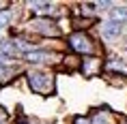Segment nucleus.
I'll list each match as a JSON object with an SVG mask.
<instances>
[{"label": "nucleus", "instance_id": "obj_16", "mask_svg": "<svg viewBox=\"0 0 127 124\" xmlns=\"http://www.w3.org/2000/svg\"><path fill=\"white\" fill-rule=\"evenodd\" d=\"M17 124H28V122H24V120H20V122H17Z\"/></svg>", "mask_w": 127, "mask_h": 124}, {"label": "nucleus", "instance_id": "obj_12", "mask_svg": "<svg viewBox=\"0 0 127 124\" xmlns=\"http://www.w3.org/2000/svg\"><path fill=\"white\" fill-rule=\"evenodd\" d=\"M75 28H88V24H93V19H73Z\"/></svg>", "mask_w": 127, "mask_h": 124}, {"label": "nucleus", "instance_id": "obj_7", "mask_svg": "<svg viewBox=\"0 0 127 124\" xmlns=\"http://www.w3.org/2000/svg\"><path fill=\"white\" fill-rule=\"evenodd\" d=\"M28 7H30V11H34V13H52L54 4L52 2H28Z\"/></svg>", "mask_w": 127, "mask_h": 124}, {"label": "nucleus", "instance_id": "obj_5", "mask_svg": "<svg viewBox=\"0 0 127 124\" xmlns=\"http://www.w3.org/2000/svg\"><path fill=\"white\" fill-rule=\"evenodd\" d=\"M101 58H95V56H91V58H84L80 62V71L82 75H86V77H95V75H99L101 73Z\"/></svg>", "mask_w": 127, "mask_h": 124}, {"label": "nucleus", "instance_id": "obj_15", "mask_svg": "<svg viewBox=\"0 0 127 124\" xmlns=\"http://www.w3.org/2000/svg\"><path fill=\"white\" fill-rule=\"evenodd\" d=\"M4 7H9V2H0V13H4V11H7Z\"/></svg>", "mask_w": 127, "mask_h": 124}, {"label": "nucleus", "instance_id": "obj_14", "mask_svg": "<svg viewBox=\"0 0 127 124\" xmlns=\"http://www.w3.org/2000/svg\"><path fill=\"white\" fill-rule=\"evenodd\" d=\"M7 60H11V58H9V56H4V53H0V66L4 64V62H7Z\"/></svg>", "mask_w": 127, "mask_h": 124}, {"label": "nucleus", "instance_id": "obj_6", "mask_svg": "<svg viewBox=\"0 0 127 124\" xmlns=\"http://www.w3.org/2000/svg\"><path fill=\"white\" fill-rule=\"evenodd\" d=\"M54 56L50 52H39V49H34V52H30L26 56V60L28 62H34V64H39V62H50Z\"/></svg>", "mask_w": 127, "mask_h": 124}, {"label": "nucleus", "instance_id": "obj_1", "mask_svg": "<svg viewBox=\"0 0 127 124\" xmlns=\"http://www.w3.org/2000/svg\"><path fill=\"white\" fill-rule=\"evenodd\" d=\"M26 81H28V88L37 94H52L54 92V77L50 73H43V71H28L26 73Z\"/></svg>", "mask_w": 127, "mask_h": 124}, {"label": "nucleus", "instance_id": "obj_3", "mask_svg": "<svg viewBox=\"0 0 127 124\" xmlns=\"http://www.w3.org/2000/svg\"><path fill=\"white\" fill-rule=\"evenodd\" d=\"M30 30L43 34V36H58V34H60L56 21L47 19V17H37V19H32V21H30Z\"/></svg>", "mask_w": 127, "mask_h": 124}, {"label": "nucleus", "instance_id": "obj_8", "mask_svg": "<svg viewBox=\"0 0 127 124\" xmlns=\"http://www.w3.org/2000/svg\"><path fill=\"white\" fill-rule=\"evenodd\" d=\"M110 19L125 24V21H127V7H114L112 11H110Z\"/></svg>", "mask_w": 127, "mask_h": 124}, {"label": "nucleus", "instance_id": "obj_17", "mask_svg": "<svg viewBox=\"0 0 127 124\" xmlns=\"http://www.w3.org/2000/svg\"><path fill=\"white\" fill-rule=\"evenodd\" d=\"M121 124H127V120H123V122H121Z\"/></svg>", "mask_w": 127, "mask_h": 124}, {"label": "nucleus", "instance_id": "obj_9", "mask_svg": "<svg viewBox=\"0 0 127 124\" xmlns=\"http://www.w3.org/2000/svg\"><path fill=\"white\" fill-rule=\"evenodd\" d=\"M91 122L93 124H110V118H108V113H103V111H97Z\"/></svg>", "mask_w": 127, "mask_h": 124}, {"label": "nucleus", "instance_id": "obj_4", "mask_svg": "<svg viewBox=\"0 0 127 124\" xmlns=\"http://www.w3.org/2000/svg\"><path fill=\"white\" fill-rule=\"evenodd\" d=\"M121 34H123V24L121 21L108 19V21L101 24V36L106 41H114V39H119Z\"/></svg>", "mask_w": 127, "mask_h": 124}, {"label": "nucleus", "instance_id": "obj_2", "mask_svg": "<svg viewBox=\"0 0 127 124\" xmlns=\"http://www.w3.org/2000/svg\"><path fill=\"white\" fill-rule=\"evenodd\" d=\"M67 45L73 49L75 53H91L95 49L93 45V39L88 36L86 32H73V34H69V39H67Z\"/></svg>", "mask_w": 127, "mask_h": 124}, {"label": "nucleus", "instance_id": "obj_13", "mask_svg": "<svg viewBox=\"0 0 127 124\" xmlns=\"http://www.w3.org/2000/svg\"><path fill=\"white\" fill-rule=\"evenodd\" d=\"M73 124H93L88 118H84V116H75L73 118Z\"/></svg>", "mask_w": 127, "mask_h": 124}, {"label": "nucleus", "instance_id": "obj_10", "mask_svg": "<svg viewBox=\"0 0 127 124\" xmlns=\"http://www.w3.org/2000/svg\"><path fill=\"white\" fill-rule=\"evenodd\" d=\"M9 21H11V11H4V13H0V30H4L9 26Z\"/></svg>", "mask_w": 127, "mask_h": 124}, {"label": "nucleus", "instance_id": "obj_18", "mask_svg": "<svg viewBox=\"0 0 127 124\" xmlns=\"http://www.w3.org/2000/svg\"><path fill=\"white\" fill-rule=\"evenodd\" d=\"M0 124H2V120H0Z\"/></svg>", "mask_w": 127, "mask_h": 124}, {"label": "nucleus", "instance_id": "obj_11", "mask_svg": "<svg viewBox=\"0 0 127 124\" xmlns=\"http://www.w3.org/2000/svg\"><path fill=\"white\" fill-rule=\"evenodd\" d=\"M65 66H67V69H75V66H78V58L67 56V58H65Z\"/></svg>", "mask_w": 127, "mask_h": 124}]
</instances>
